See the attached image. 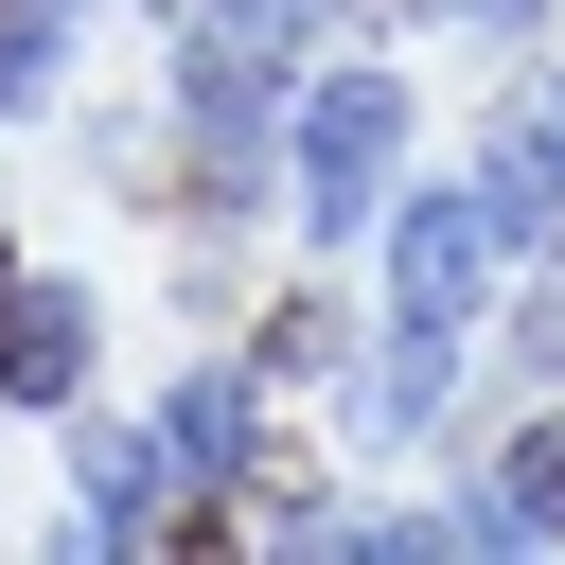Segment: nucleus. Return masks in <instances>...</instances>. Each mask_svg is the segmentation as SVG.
Returning a JSON list of instances; mask_svg holds the SVG:
<instances>
[{"label":"nucleus","mask_w":565,"mask_h":565,"mask_svg":"<svg viewBox=\"0 0 565 565\" xmlns=\"http://www.w3.org/2000/svg\"><path fill=\"white\" fill-rule=\"evenodd\" d=\"M388 159H406V71H318L282 106V177H300V230H388Z\"/></svg>","instance_id":"f257e3e1"},{"label":"nucleus","mask_w":565,"mask_h":565,"mask_svg":"<svg viewBox=\"0 0 565 565\" xmlns=\"http://www.w3.org/2000/svg\"><path fill=\"white\" fill-rule=\"evenodd\" d=\"M512 265V230H494V194L477 177H441V194H388V318H477V282Z\"/></svg>","instance_id":"f03ea898"},{"label":"nucleus","mask_w":565,"mask_h":565,"mask_svg":"<svg viewBox=\"0 0 565 565\" xmlns=\"http://www.w3.org/2000/svg\"><path fill=\"white\" fill-rule=\"evenodd\" d=\"M177 530V441H159V406L141 424H88L71 441V547H159Z\"/></svg>","instance_id":"7ed1b4c3"},{"label":"nucleus","mask_w":565,"mask_h":565,"mask_svg":"<svg viewBox=\"0 0 565 565\" xmlns=\"http://www.w3.org/2000/svg\"><path fill=\"white\" fill-rule=\"evenodd\" d=\"M159 441H177V494H230V477H265V459H282V424H265V371H177V388H159Z\"/></svg>","instance_id":"20e7f679"},{"label":"nucleus","mask_w":565,"mask_h":565,"mask_svg":"<svg viewBox=\"0 0 565 565\" xmlns=\"http://www.w3.org/2000/svg\"><path fill=\"white\" fill-rule=\"evenodd\" d=\"M88 388V282H18L0 300V406H71Z\"/></svg>","instance_id":"39448f33"},{"label":"nucleus","mask_w":565,"mask_h":565,"mask_svg":"<svg viewBox=\"0 0 565 565\" xmlns=\"http://www.w3.org/2000/svg\"><path fill=\"white\" fill-rule=\"evenodd\" d=\"M441 388H459V318H388V353H371V441H424Z\"/></svg>","instance_id":"423d86ee"},{"label":"nucleus","mask_w":565,"mask_h":565,"mask_svg":"<svg viewBox=\"0 0 565 565\" xmlns=\"http://www.w3.org/2000/svg\"><path fill=\"white\" fill-rule=\"evenodd\" d=\"M477 194H494V230H512V247H547V230H565V141H547V106H530V124H494Z\"/></svg>","instance_id":"0eeeda50"},{"label":"nucleus","mask_w":565,"mask_h":565,"mask_svg":"<svg viewBox=\"0 0 565 565\" xmlns=\"http://www.w3.org/2000/svg\"><path fill=\"white\" fill-rule=\"evenodd\" d=\"M494 512H512V547H565V424L494 441Z\"/></svg>","instance_id":"6e6552de"},{"label":"nucleus","mask_w":565,"mask_h":565,"mask_svg":"<svg viewBox=\"0 0 565 565\" xmlns=\"http://www.w3.org/2000/svg\"><path fill=\"white\" fill-rule=\"evenodd\" d=\"M71 71V0H0V106H53Z\"/></svg>","instance_id":"1a4fd4ad"},{"label":"nucleus","mask_w":565,"mask_h":565,"mask_svg":"<svg viewBox=\"0 0 565 565\" xmlns=\"http://www.w3.org/2000/svg\"><path fill=\"white\" fill-rule=\"evenodd\" d=\"M247 371H265V388H318V371H335V318H318V282H282V318L247 335Z\"/></svg>","instance_id":"9d476101"},{"label":"nucleus","mask_w":565,"mask_h":565,"mask_svg":"<svg viewBox=\"0 0 565 565\" xmlns=\"http://www.w3.org/2000/svg\"><path fill=\"white\" fill-rule=\"evenodd\" d=\"M512 371H530V388H565V230L530 247V300H512Z\"/></svg>","instance_id":"9b49d317"},{"label":"nucleus","mask_w":565,"mask_h":565,"mask_svg":"<svg viewBox=\"0 0 565 565\" xmlns=\"http://www.w3.org/2000/svg\"><path fill=\"white\" fill-rule=\"evenodd\" d=\"M441 18H477V35H530V18H547V0H441Z\"/></svg>","instance_id":"f8f14e48"},{"label":"nucleus","mask_w":565,"mask_h":565,"mask_svg":"<svg viewBox=\"0 0 565 565\" xmlns=\"http://www.w3.org/2000/svg\"><path fill=\"white\" fill-rule=\"evenodd\" d=\"M547 141H565V88H547Z\"/></svg>","instance_id":"ddd939ff"},{"label":"nucleus","mask_w":565,"mask_h":565,"mask_svg":"<svg viewBox=\"0 0 565 565\" xmlns=\"http://www.w3.org/2000/svg\"><path fill=\"white\" fill-rule=\"evenodd\" d=\"M0 300H18V265H0Z\"/></svg>","instance_id":"4468645a"}]
</instances>
